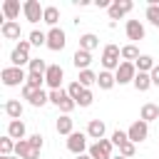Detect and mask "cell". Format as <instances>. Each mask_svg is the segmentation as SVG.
<instances>
[{
	"instance_id": "6da1fadb",
	"label": "cell",
	"mask_w": 159,
	"mask_h": 159,
	"mask_svg": "<svg viewBox=\"0 0 159 159\" xmlns=\"http://www.w3.org/2000/svg\"><path fill=\"white\" fill-rule=\"evenodd\" d=\"M122 65V47L119 45H104L102 50V70L107 72H117V67Z\"/></svg>"
},
{
	"instance_id": "7a4b0ae2",
	"label": "cell",
	"mask_w": 159,
	"mask_h": 159,
	"mask_svg": "<svg viewBox=\"0 0 159 159\" xmlns=\"http://www.w3.org/2000/svg\"><path fill=\"white\" fill-rule=\"evenodd\" d=\"M50 102H52L62 114H70V112L77 107V102L67 94V89H50Z\"/></svg>"
},
{
	"instance_id": "3957f363",
	"label": "cell",
	"mask_w": 159,
	"mask_h": 159,
	"mask_svg": "<svg viewBox=\"0 0 159 159\" xmlns=\"http://www.w3.org/2000/svg\"><path fill=\"white\" fill-rule=\"evenodd\" d=\"M30 40H20L15 47H12V52H10V62H12V67H22V65H30Z\"/></svg>"
},
{
	"instance_id": "277c9868",
	"label": "cell",
	"mask_w": 159,
	"mask_h": 159,
	"mask_svg": "<svg viewBox=\"0 0 159 159\" xmlns=\"http://www.w3.org/2000/svg\"><path fill=\"white\" fill-rule=\"evenodd\" d=\"M0 80H2V84L5 87H17V84H25L27 82V72L22 70V67H5L2 72H0Z\"/></svg>"
},
{
	"instance_id": "5b68a950",
	"label": "cell",
	"mask_w": 159,
	"mask_h": 159,
	"mask_svg": "<svg viewBox=\"0 0 159 159\" xmlns=\"http://www.w3.org/2000/svg\"><path fill=\"white\" fill-rule=\"evenodd\" d=\"M87 132H72L70 137H67V149L75 154V157H80V154H87Z\"/></svg>"
},
{
	"instance_id": "8992f818",
	"label": "cell",
	"mask_w": 159,
	"mask_h": 159,
	"mask_svg": "<svg viewBox=\"0 0 159 159\" xmlns=\"http://www.w3.org/2000/svg\"><path fill=\"white\" fill-rule=\"evenodd\" d=\"M22 99H27L32 107H45V104L50 102V92H45V89H32V87L22 84Z\"/></svg>"
},
{
	"instance_id": "52a82bcc",
	"label": "cell",
	"mask_w": 159,
	"mask_h": 159,
	"mask_svg": "<svg viewBox=\"0 0 159 159\" xmlns=\"http://www.w3.org/2000/svg\"><path fill=\"white\" fill-rule=\"evenodd\" d=\"M112 149H114L112 139H99V142H94V144L87 149V154H89L92 159H112Z\"/></svg>"
},
{
	"instance_id": "ba28073f",
	"label": "cell",
	"mask_w": 159,
	"mask_h": 159,
	"mask_svg": "<svg viewBox=\"0 0 159 159\" xmlns=\"http://www.w3.org/2000/svg\"><path fill=\"white\" fill-rule=\"evenodd\" d=\"M127 137H129V142H134V144L144 142V139L149 137V124H147L144 119L132 122V124H129V129H127Z\"/></svg>"
},
{
	"instance_id": "9c48e42d",
	"label": "cell",
	"mask_w": 159,
	"mask_h": 159,
	"mask_svg": "<svg viewBox=\"0 0 159 159\" xmlns=\"http://www.w3.org/2000/svg\"><path fill=\"white\" fill-rule=\"evenodd\" d=\"M22 12H25V20L35 25V22H40V20H42L45 7H42L37 0H25V2H22Z\"/></svg>"
},
{
	"instance_id": "30bf717a",
	"label": "cell",
	"mask_w": 159,
	"mask_h": 159,
	"mask_svg": "<svg viewBox=\"0 0 159 159\" xmlns=\"http://www.w3.org/2000/svg\"><path fill=\"white\" fill-rule=\"evenodd\" d=\"M65 45H67L65 30L62 27H50V32H47V47L52 52H60V50H65Z\"/></svg>"
},
{
	"instance_id": "8fae6325",
	"label": "cell",
	"mask_w": 159,
	"mask_h": 159,
	"mask_svg": "<svg viewBox=\"0 0 159 159\" xmlns=\"http://www.w3.org/2000/svg\"><path fill=\"white\" fill-rule=\"evenodd\" d=\"M114 77H117V84H129V82H134V77H137V65L122 60V65L117 67Z\"/></svg>"
},
{
	"instance_id": "7c38bea8",
	"label": "cell",
	"mask_w": 159,
	"mask_h": 159,
	"mask_svg": "<svg viewBox=\"0 0 159 159\" xmlns=\"http://www.w3.org/2000/svg\"><path fill=\"white\" fill-rule=\"evenodd\" d=\"M62 80H65V70L60 65H50L45 72V84L50 89H62Z\"/></svg>"
},
{
	"instance_id": "4fadbf2b",
	"label": "cell",
	"mask_w": 159,
	"mask_h": 159,
	"mask_svg": "<svg viewBox=\"0 0 159 159\" xmlns=\"http://www.w3.org/2000/svg\"><path fill=\"white\" fill-rule=\"evenodd\" d=\"M132 0H114L112 5H109V20H119V17H124L127 12H132Z\"/></svg>"
},
{
	"instance_id": "5bb4252c",
	"label": "cell",
	"mask_w": 159,
	"mask_h": 159,
	"mask_svg": "<svg viewBox=\"0 0 159 159\" xmlns=\"http://www.w3.org/2000/svg\"><path fill=\"white\" fill-rule=\"evenodd\" d=\"M124 32H127V37L132 40V45L139 42V40H144V35H147V30H144V25H142L139 20H127Z\"/></svg>"
},
{
	"instance_id": "9a60e30c",
	"label": "cell",
	"mask_w": 159,
	"mask_h": 159,
	"mask_svg": "<svg viewBox=\"0 0 159 159\" xmlns=\"http://www.w3.org/2000/svg\"><path fill=\"white\" fill-rule=\"evenodd\" d=\"M15 157H20V159H40V152L32 149V144L27 139H20V142H15Z\"/></svg>"
},
{
	"instance_id": "2e32d148",
	"label": "cell",
	"mask_w": 159,
	"mask_h": 159,
	"mask_svg": "<svg viewBox=\"0 0 159 159\" xmlns=\"http://www.w3.org/2000/svg\"><path fill=\"white\" fill-rule=\"evenodd\" d=\"M0 10H2L5 22H17V17H20V2L17 0H5Z\"/></svg>"
},
{
	"instance_id": "e0dca14e",
	"label": "cell",
	"mask_w": 159,
	"mask_h": 159,
	"mask_svg": "<svg viewBox=\"0 0 159 159\" xmlns=\"http://www.w3.org/2000/svg\"><path fill=\"white\" fill-rule=\"evenodd\" d=\"M72 65L82 72V70H89V65H92V52H87V50H80L77 47V52L72 55Z\"/></svg>"
},
{
	"instance_id": "ac0fdd59",
	"label": "cell",
	"mask_w": 159,
	"mask_h": 159,
	"mask_svg": "<svg viewBox=\"0 0 159 159\" xmlns=\"http://www.w3.org/2000/svg\"><path fill=\"white\" fill-rule=\"evenodd\" d=\"M55 129H57V134L70 137V134L75 132V122H72V117H70V114H60L57 122H55Z\"/></svg>"
},
{
	"instance_id": "d6986e66",
	"label": "cell",
	"mask_w": 159,
	"mask_h": 159,
	"mask_svg": "<svg viewBox=\"0 0 159 159\" xmlns=\"http://www.w3.org/2000/svg\"><path fill=\"white\" fill-rule=\"evenodd\" d=\"M25 134H27L25 122H22V119H10V124H7V137H12L15 142H20V139H27Z\"/></svg>"
},
{
	"instance_id": "ffe728a7",
	"label": "cell",
	"mask_w": 159,
	"mask_h": 159,
	"mask_svg": "<svg viewBox=\"0 0 159 159\" xmlns=\"http://www.w3.org/2000/svg\"><path fill=\"white\" fill-rule=\"evenodd\" d=\"M84 132H87V137H89V139H97V142H99V139H104L107 127H104V122H102V119H89V124H87V129H84Z\"/></svg>"
},
{
	"instance_id": "44dd1931",
	"label": "cell",
	"mask_w": 159,
	"mask_h": 159,
	"mask_svg": "<svg viewBox=\"0 0 159 159\" xmlns=\"http://www.w3.org/2000/svg\"><path fill=\"white\" fill-rule=\"evenodd\" d=\"M97 47H99V37H97L94 32H84V35H80V50L92 52V50H97Z\"/></svg>"
},
{
	"instance_id": "7402d4cb",
	"label": "cell",
	"mask_w": 159,
	"mask_h": 159,
	"mask_svg": "<svg viewBox=\"0 0 159 159\" xmlns=\"http://www.w3.org/2000/svg\"><path fill=\"white\" fill-rule=\"evenodd\" d=\"M139 119H144L147 124H149V122H154V119H159V104L147 102V104L142 107V112H139Z\"/></svg>"
},
{
	"instance_id": "603a6c76",
	"label": "cell",
	"mask_w": 159,
	"mask_h": 159,
	"mask_svg": "<svg viewBox=\"0 0 159 159\" xmlns=\"http://www.w3.org/2000/svg\"><path fill=\"white\" fill-rule=\"evenodd\" d=\"M97 84H99V89H112V87L117 84V77H114V72H107V70L97 72Z\"/></svg>"
},
{
	"instance_id": "cb8c5ba5",
	"label": "cell",
	"mask_w": 159,
	"mask_h": 159,
	"mask_svg": "<svg viewBox=\"0 0 159 159\" xmlns=\"http://www.w3.org/2000/svg\"><path fill=\"white\" fill-rule=\"evenodd\" d=\"M0 32L5 40H20V22H2Z\"/></svg>"
},
{
	"instance_id": "d4e9b609",
	"label": "cell",
	"mask_w": 159,
	"mask_h": 159,
	"mask_svg": "<svg viewBox=\"0 0 159 159\" xmlns=\"http://www.w3.org/2000/svg\"><path fill=\"white\" fill-rule=\"evenodd\" d=\"M134 89L137 92H147L149 87H152V75L149 72H137V77H134Z\"/></svg>"
},
{
	"instance_id": "484cf974",
	"label": "cell",
	"mask_w": 159,
	"mask_h": 159,
	"mask_svg": "<svg viewBox=\"0 0 159 159\" xmlns=\"http://www.w3.org/2000/svg\"><path fill=\"white\" fill-rule=\"evenodd\" d=\"M5 114L10 119H20L22 117V102L20 99H7L5 102Z\"/></svg>"
},
{
	"instance_id": "4316f807",
	"label": "cell",
	"mask_w": 159,
	"mask_h": 159,
	"mask_svg": "<svg viewBox=\"0 0 159 159\" xmlns=\"http://www.w3.org/2000/svg\"><path fill=\"white\" fill-rule=\"evenodd\" d=\"M42 22H47L50 27H57V22H60V10H57L55 5H47V7H45V15H42Z\"/></svg>"
},
{
	"instance_id": "83f0119b",
	"label": "cell",
	"mask_w": 159,
	"mask_h": 159,
	"mask_svg": "<svg viewBox=\"0 0 159 159\" xmlns=\"http://www.w3.org/2000/svg\"><path fill=\"white\" fill-rule=\"evenodd\" d=\"M139 57H142V55H139V47H137V45L129 42V45L122 47V60H124V62H137Z\"/></svg>"
},
{
	"instance_id": "f1b7e54d",
	"label": "cell",
	"mask_w": 159,
	"mask_h": 159,
	"mask_svg": "<svg viewBox=\"0 0 159 159\" xmlns=\"http://www.w3.org/2000/svg\"><path fill=\"white\" fill-rule=\"evenodd\" d=\"M134 65H137V72H152V70L157 67V62H154V57H152V55H142Z\"/></svg>"
},
{
	"instance_id": "f546056e",
	"label": "cell",
	"mask_w": 159,
	"mask_h": 159,
	"mask_svg": "<svg viewBox=\"0 0 159 159\" xmlns=\"http://www.w3.org/2000/svg\"><path fill=\"white\" fill-rule=\"evenodd\" d=\"M77 82H80L84 89H89L92 84H97V72H92V70H82L80 77H77Z\"/></svg>"
},
{
	"instance_id": "4dcf8cb0",
	"label": "cell",
	"mask_w": 159,
	"mask_h": 159,
	"mask_svg": "<svg viewBox=\"0 0 159 159\" xmlns=\"http://www.w3.org/2000/svg\"><path fill=\"white\" fill-rule=\"evenodd\" d=\"M12 154H15V139L5 134L0 139V157H12Z\"/></svg>"
},
{
	"instance_id": "1f68e13d",
	"label": "cell",
	"mask_w": 159,
	"mask_h": 159,
	"mask_svg": "<svg viewBox=\"0 0 159 159\" xmlns=\"http://www.w3.org/2000/svg\"><path fill=\"white\" fill-rule=\"evenodd\" d=\"M27 67H30V70H27V72H37V75H45V72H47V67H50V65H47V62H45V60H42V57H32V60H30V65H27Z\"/></svg>"
},
{
	"instance_id": "d6a6232c",
	"label": "cell",
	"mask_w": 159,
	"mask_h": 159,
	"mask_svg": "<svg viewBox=\"0 0 159 159\" xmlns=\"http://www.w3.org/2000/svg\"><path fill=\"white\" fill-rule=\"evenodd\" d=\"M30 45H32V47H42V45H47V32H42V30H32V32H30Z\"/></svg>"
},
{
	"instance_id": "836d02e7",
	"label": "cell",
	"mask_w": 159,
	"mask_h": 159,
	"mask_svg": "<svg viewBox=\"0 0 159 159\" xmlns=\"http://www.w3.org/2000/svg\"><path fill=\"white\" fill-rule=\"evenodd\" d=\"M27 87H32V89H42V84H45V75H37V72H27V82H25Z\"/></svg>"
},
{
	"instance_id": "e575fe53",
	"label": "cell",
	"mask_w": 159,
	"mask_h": 159,
	"mask_svg": "<svg viewBox=\"0 0 159 159\" xmlns=\"http://www.w3.org/2000/svg\"><path fill=\"white\" fill-rule=\"evenodd\" d=\"M144 17H147V20H149L154 27H159V5H147Z\"/></svg>"
},
{
	"instance_id": "d590c367",
	"label": "cell",
	"mask_w": 159,
	"mask_h": 159,
	"mask_svg": "<svg viewBox=\"0 0 159 159\" xmlns=\"http://www.w3.org/2000/svg\"><path fill=\"white\" fill-rule=\"evenodd\" d=\"M82 92H84V87H82V84H80V82H77V80H75V82H70V84H67V94H70V97H72V99H75V102H77V99H80V97H82Z\"/></svg>"
},
{
	"instance_id": "8d00e7d4",
	"label": "cell",
	"mask_w": 159,
	"mask_h": 159,
	"mask_svg": "<svg viewBox=\"0 0 159 159\" xmlns=\"http://www.w3.org/2000/svg\"><path fill=\"white\" fill-rule=\"evenodd\" d=\"M109 139H112V144H114V147H122L124 142H129V137H127V132H122V129H114Z\"/></svg>"
},
{
	"instance_id": "74e56055",
	"label": "cell",
	"mask_w": 159,
	"mask_h": 159,
	"mask_svg": "<svg viewBox=\"0 0 159 159\" xmlns=\"http://www.w3.org/2000/svg\"><path fill=\"white\" fill-rule=\"evenodd\" d=\"M27 142L32 144V149H37V152H42V147H45V137L37 132V134H30L27 137Z\"/></svg>"
},
{
	"instance_id": "f35d334b",
	"label": "cell",
	"mask_w": 159,
	"mask_h": 159,
	"mask_svg": "<svg viewBox=\"0 0 159 159\" xmlns=\"http://www.w3.org/2000/svg\"><path fill=\"white\" fill-rule=\"evenodd\" d=\"M134 152H137V144H134V142H124V144L119 147V154H122V157H127V159H132V157H134Z\"/></svg>"
},
{
	"instance_id": "ab89813d",
	"label": "cell",
	"mask_w": 159,
	"mask_h": 159,
	"mask_svg": "<svg viewBox=\"0 0 159 159\" xmlns=\"http://www.w3.org/2000/svg\"><path fill=\"white\" fill-rule=\"evenodd\" d=\"M92 102H94V94H92V89H84V92H82V97L77 99V107H89Z\"/></svg>"
},
{
	"instance_id": "60d3db41",
	"label": "cell",
	"mask_w": 159,
	"mask_h": 159,
	"mask_svg": "<svg viewBox=\"0 0 159 159\" xmlns=\"http://www.w3.org/2000/svg\"><path fill=\"white\" fill-rule=\"evenodd\" d=\"M149 75H152V84H157V87H159V65H157V67H154Z\"/></svg>"
},
{
	"instance_id": "b9f144b4",
	"label": "cell",
	"mask_w": 159,
	"mask_h": 159,
	"mask_svg": "<svg viewBox=\"0 0 159 159\" xmlns=\"http://www.w3.org/2000/svg\"><path fill=\"white\" fill-rule=\"evenodd\" d=\"M77 159H92V157H89V154H80Z\"/></svg>"
},
{
	"instance_id": "7bdbcfd3",
	"label": "cell",
	"mask_w": 159,
	"mask_h": 159,
	"mask_svg": "<svg viewBox=\"0 0 159 159\" xmlns=\"http://www.w3.org/2000/svg\"><path fill=\"white\" fill-rule=\"evenodd\" d=\"M0 159H20V157H15V154H12V157H0Z\"/></svg>"
},
{
	"instance_id": "ee69618b",
	"label": "cell",
	"mask_w": 159,
	"mask_h": 159,
	"mask_svg": "<svg viewBox=\"0 0 159 159\" xmlns=\"http://www.w3.org/2000/svg\"><path fill=\"white\" fill-rule=\"evenodd\" d=\"M112 159H127V157H122V154H117V157H112Z\"/></svg>"
}]
</instances>
